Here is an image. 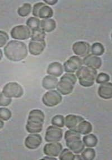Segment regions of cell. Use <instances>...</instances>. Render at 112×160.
<instances>
[{"instance_id":"cell-1","label":"cell","mask_w":112,"mask_h":160,"mask_svg":"<svg viewBox=\"0 0 112 160\" xmlns=\"http://www.w3.org/2000/svg\"><path fill=\"white\" fill-rule=\"evenodd\" d=\"M4 53L11 61H20L28 56V49L26 44L23 42L11 40L5 47Z\"/></svg>"},{"instance_id":"cell-2","label":"cell","mask_w":112,"mask_h":160,"mask_svg":"<svg viewBox=\"0 0 112 160\" xmlns=\"http://www.w3.org/2000/svg\"><path fill=\"white\" fill-rule=\"evenodd\" d=\"M44 114L39 109L30 111L28 119L26 129L29 133H38L43 129L44 122Z\"/></svg>"},{"instance_id":"cell-3","label":"cell","mask_w":112,"mask_h":160,"mask_svg":"<svg viewBox=\"0 0 112 160\" xmlns=\"http://www.w3.org/2000/svg\"><path fill=\"white\" fill-rule=\"evenodd\" d=\"M64 139L67 147L76 154L80 153L84 149L85 144L81 139V135L74 129H69L66 132Z\"/></svg>"},{"instance_id":"cell-4","label":"cell","mask_w":112,"mask_h":160,"mask_svg":"<svg viewBox=\"0 0 112 160\" xmlns=\"http://www.w3.org/2000/svg\"><path fill=\"white\" fill-rule=\"evenodd\" d=\"M97 75L96 69L88 66H81L76 71V76L81 85L89 88L93 85Z\"/></svg>"},{"instance_id":"cell-5","label":"cell","mask_w":112,"mask_h":160,"mask_svg":"<svg viewBox=\"0 0 112 160\" xmlns=\"http://www.w3.org/2000/svg\"><path fill=\"white\" fill-rule=\"evenodd\" d=\"M76 82L77 77L76 75L71 73H67L62 76L56 88L62 95H69L72 92Z\"/></svg>"},{"instance_id":"cell-6","label":"cell","mask_w":112,"mask_h":160,"mask_svg":"<svg viewBox=\"0 0 112 160\" xmlns=\"http://www.w3.org/2000/svg\"><path fill=\"white\" fill-rule=\"evenodd\" d=\"M33 15L35 18L41 19H50L53 15V11L49 6L43 2L35 3L33 9Z\"/></svg>"},{"instance_id":"cell-7","label":"cell","mask_w":112,"mask_h":160,"mask_svg":"<svg viewBox=\"0 0 112 160\" xmlns=\"http://www.w3.org/2000/svg\"><path fill=\"white\" fill-rule=\"evenodd\" d=\"M2 92L9 98H19L23 95L24 90L18 83L9 82L4 86Z\"/></svg>"},{"instance_id":"cell-8","label":"cell","mask_w":112,"mask_h":160,"mask_svg":"<svg viewBox=\"0 0 112 160\" xmlns=\"http://www.w3.org/2000/svg\"><path fill=\"white\" fill-rule=\"evenodd\" d=\"M62 100V97L61 93L56 90H50L45 92L42 98L43 104L48 107H55L59 105Z\"/></svg>"},{"instance_id":"cell-9","label":"cell","mask_w":112,"mask_h":160,"mask_svg":"<svg viewBox=\"0 0 112 160\" xmlns=\"http://www.w3.org/2000/svg\"><path fill=\"white\" fill-rule=\"evenodd\" d=\"M11 37L16 40H26L31 37V30L25 25H18L11 30Z\"/></svg>"},{"instance_id":"cell-10","label":"cell","mask_w":112,"mask_h":160,"mask_svg":"<svg viewBox=\"0 0 112 160\" xmlns=\"http://www.w3.org/2000/svg\"><path fill=\"white\" fill-rule=\"evenodd\" d=\"M63 136V131L61 128L54 126L48 127L45 132V140L47 142L60 141Z\"/></svg>"},{"instance_id":"cell-11","label":"cell","mask_w":112,"mask_h":160,"mask_svg":"<svg viewBox=\"0 0 112 160\" xmlns=\"http://www.w3.org/2000/svg\"><path fill=\"white\" fill-rule=\"evenodd\" d=\"M83 65L82 59L76 56L71 57L64 64V71L67 73H73L76 72Z\"/></svg>"},{"instance_id":"cell-12","label":"cell","mask_w":112,"mask_h":160,"mask_svg":"<svg viewBox=\"0 0 112 160\" xmlns=\"http://www.w3.org/2000/svg\"><path fill=\"white\" fill-rule=\"evenodd\" d=\"M62 150V145L59 142H50L45 144L43 148V152L45 155L51 157L58 156Z\"/></svg>"},{"instance_id":"cell-13","label":"cell","mask_w":112,"mask_h":160,"mask_svg":"<svg viewBox=\"0 0 112 160\" xmlns=\"http://www.w3.org/2000/svg\"><path fill=\"white\" fill-rule=\"evenodd\" d=\"M90 46L86 42H78L72 46V50L74 53L80 57H85L89 54Z\"/></svg>"},{"instance_id":"cell-14","label":"cell","mask_w":112,"mask_h":160,"mask_svg":"<svg viewBox=\"0 0 112 160\" xmlns=\"http://www.w3.org/2000/svg\"><path fill=\"white\" fill-rule=\"evenodd\" d=\"M42 143V138L39 134L31 133L25 140V146L28 149H35L39 147Z\"/></svg>"},{"instance_id":"cell-15","label":"cell","mask_w":112,"mask_h":160,"mask_svg":"<svg viewBox=\"0 0 112 160\" xmlns=\"http://www.w3.org/2000/svg\"><path fill=\"white\" fill-rule=\"evenodd\" d=\"M83 64L86 66L91 67L94 69H99L102 64V61L99 57L94 56L92 54H88L85 57V58L82 60Z\"/></svg>"},{"instance_id":"cell-16","label":"cell","mask_w":112,"mask_h":160,"mask_svg":"<svg viewBox=\"0 0 112 160\" xmlns=\"http://www.w3.org/2000/svg\"><path fill=\"white\" fill-rule=\"evenodd\" d=\"M46 46L45 40L37 42L31 40L29 44L30 53L34 56H38L42 53Z\"/></svg>"},{"instance_id":"cell-17","label":"cell","mask_w":112,"mask_h":160,"mask_svg":"<svg viewBox=\"0 0 112 160\" xmlns=\"http://www.w3.org/2000/svg\"><path fill=\"white\" fill-rule=\"evenodd\" d=\"M84 120V118L79 115H68L64 118V125L69 129L75 130L78 127V124Z\"/></svg>"},{"instance_id":"cell-18","label":"cell","mask_w":112,"mask_h":160,"mask_svg":"<svg viewBox=\"0 0 112 160\" xmlns=\"http://www.w3.org/2000/svg\"><path fill=\"white\" fill-rule=\"evenodd\" d=\"M98 93L102 99H110L112 98V83L106 82L101 83L98 88Z\"/></svg>"},{"instance_id":"cell-19","label":"cell","mask_w":112,"mask_h":160,"mask_svg":"<svg viewBox=\"0 0 112 160\" xmlns=\"http://www.w3.org/2000/svg\"><path fill=\"white\" fill-rule=\"evenodd\" d=\"M64 72V71L63 66L58 62L51 63V64L49 65L47 71L48 75L56 78H59L63 74Z\"/></svg>"},{"instance_id":"cell-20","label":"cell","mask_w":112,"mask_h":160,"mask_svg":"<svg viewBox=\"0 0 112 160\" xmlns=\"http://www.w3.org/2000/svg\"><path fill=\"white\" fill-rule=\"evenodd\" d=\"M59 80L56 77L52 76H47L42 81V86L46 90H52L57 88Z\"/></svg>"},{"instance_id":"cell-21","label":"cell","mask_w":112,"mask_h":160,"mask_svg":"<svg viewBox=\"0 0 112 160\" xmlns=\"http://www.w3.org/2000/svg\"><path fill=\"white\" fill-rule=\"evenodd\" d=\"M40 27L44 32H51L56 29V22L53 19H43L40 21Z\"/></svg>"},{"instance_id":"cell-22","label":"cell","mask_w":112,"mask_h":160,"mask_svg":"<svg viewBox=\"0 0 112 160\" xmlns=\"http://www.w3.org/2000/svg\"><path fill=\"white\" fill-rule=\"evenodd\" d=\"M92 129L93 127L91 124L86 120H84L78 124L75 130L81 134L86 135L91 133Z\"/></svg>"},{"instance_id":"cell-23","label":"cell","mask_w":112,"mask_h":160,"mask_svg":"<svg viewBox=\"0 0 112 160\" xmlns=\"http://www.w3.org/2000/svg\"><path fill=\"white\" fill-rule=\"evenodd\" d=\"M98 138L93 134H87L83 138V143L88 147H95L98 143Z\"/></svg>"},{"instance_id":"cell-24","label":"cell","mask_w":112,"mask_h":160,"mask_svg":"<svg viewBox=\"0 0 112 160\" xmlns=\"http://www.w3.org/2000/svg\"><path fill=\"white\" fill-rule=\"evenodd\" d=\"M45 32L41 28L32 30L31 38L33 41L41 42L44 41L45 37Z\"/></svg>"},{"instance_id":"cell-25","label":"cell","mask_w":112,"mask_h":160,"mask_svg":"<svg viewBox=\"0 0 112 160\" xmlns=\"http://www.w3.org/2000/svg\"><path fill=\"white\" fill-rule=\"evenodd\" d=\"M90 50L92 54L98 57L103 54L105 49L104 46L101 43H95L91 46Z\"/></svg>"},{"instance_id":"cell-26","label":"cell","mask_w":112,"mask_h":160,"mask_svg":"<svg viewBox=\"0 0 112 160\" xmlns=\"http://www.w3.org/2000/svg\"><path fill=\"white\" fill-rule=\"evenodd\" d=\"M81 153V158L83 160H93L95 158V151L91 147H89L83 150Z\"/></svg>"},{"instance_id":"cell-27","label":"cell","mask_w":112,"mask_h":160,"mask_svg":"<svg viewBox=\"0 0 112 160\" xmlns=\"http://www.w3.org/2000/svg\"><path fill=\"white\" fill-rule=\"evenodd\" d=\"M27 27L29 28L30 29L32 30L38 29L40 28V21L39 19L35 18V17H30L29 19L27 20Z\"/></svg>"},{"instance_id":"cell-28","label":"cell","mask_w":112,"mask_h":160,"mask_svg":"<svg viewBox=\"0 0 112 160\" xmlns=\"http://www.w3.org/2000/svg\"><path fill=\"white\" fill-rule=\"evenodd\" d=\"M32 5L31 4L28 3H24L23 5L20 7L18 10V13L19 15L22 17H25V16H28L30 13L32 11Z\"/></svg>"},{"instance_id":"cell-29","label":"cell","mask_w":112,"mask_h":160,"mask_svg":"<svg viewBox=\"0 0 112 160\" xmlns=\"http://www.w3.org/2000/svg\"><path fill=\"white\" fill-rule=\"evenodd\" d=\"M59 159L60 160H74L75 155L70 149L65 148L60 153Z\"/></svg>"},{"instance_id":"cell-30","label":"cell","mask_w":112,"mask_h":160,"mask_svg":"<svg viewBox=\"0 0 112 160\" xmlns=\"http://www.w3.org/2000/svg\"><path fill=\"white\" fill-rule=\"evenodd\" d=\"M53 126L58 127L59 128H63L64 126V118L61 115H57L53 117L52 121Z\"/></svg>"},{"instance_id":"cell-31","label":"cell","mask_w":112,"mask_h":160,"mask_svg":"<svg viewBox=\"0 0 112 160\" xmlns=\"http://www.w3.org/2000/svg\"><path fill=\"white\" fill-rule=\"evenodd\" d=\"M11 111L6 108H0V119L5 121L9 120L11 117Z\"/></svg>"},{"instance_id":"cell-32","label":"cell","mask_w":112,"mask_h":160,"mask_svg":"<svg viewBox=\"0 0 112 160\" xmlns=\"http://www.w3.org/2000/svg\"><path fill=\"white\" fill-rule=\"evenodd\" d=\"M109 80V76L105 73H100L96 76V82L97 83H99V84L108 82Z\"/></svg>"},{"instance_id":"cell-33","label":"cell","mask_w":112,"mask_h":160,"mask_svg":"<svg viewBox=\"0 0 112 160\" xmlns=\"http://www.w3.org/2000/svg\"><path fill=\"white\" fill-rule=\"evenodd\" d=\"M12 102L11 98H8L3 93H0V106L1 107H7L11 104Z\"/></svg>"},{"instance_id":"cell-34","label":"cell","mask_w":112,"mask_h":160,"mask_svg":"<svg viewBox=\"0 0 112 160\" xmlns=\"http://www.w3.org/2000/svg\"><path fill=\"white\" fill-rule=\"evenodd\" d=\"M9 39L8 34L2 30H0V48H2L5 45Z\"/></svg>"},{"instance_id":"cell-35","label":"cell","mask_w":112,"mask_h":160,"mask_svg":"<svg viewBox=\"0 0 112 160\" xmlns=\"http://www.w3.org/2000/svg\"><path fill=\"white\" fill-rule=\"evenodd\" d=\"M44 2L49 5H54L58 2V1L57 0H48H48H44Z\"/></svg>"},{"instance_id":"cell-36","label":"cell","mask_w":112,"mask_h":160,"mask_svg":"<svg viewBox=\"0 0 112 160\" xmlns=\"http://www.w3.org/2000/svg\"><path fill=\"white\" fill-rule=\"evenodd\" d=\"M42 160H57V158H54V157H51V156H46L45 158H42Z\"/></svg>"},{"instance_id":"cell-37","label":"cell","mask_w":112,"mask_h":160,"mask_svg":"<svg viewBox=\"0 0 112 160\" xmlns=\"http://www.w3.org/2000/svg\"><path fill=\"white\" fill-rule=\"evenodd\" d=\"M83 160V158H81V156L80 155H75V159L74 160Z\"/></svg>"},{"instance_id":"cell-38","label":"cell","mask_w":112,"mask_h":160,"mask_svg":"<svg viewBox=\"0 0 112 160\" xmlns=\"http://www.w3.org/2000/svg\"><path fill=\"white\" fill-rule=\"evenodd\" d=\"M3 126H4V122H3L2 119H0V129H1L3 127Z\"/></svg>"},{"instance_id":"cell-39","label":"cell","mask_w":112,"mask_h":160,"mask_svg":"<svg viewBox=\"0 0 112 160\" xmlns=\"http://www.w3.org/2000/svg\"><path fill=\"white\" fill-rule=\"evenodd\" d=\"M3 52H2V51L0 49V61L1 60V59H2V58H3Z\"/></svg>"}]
</instances>
